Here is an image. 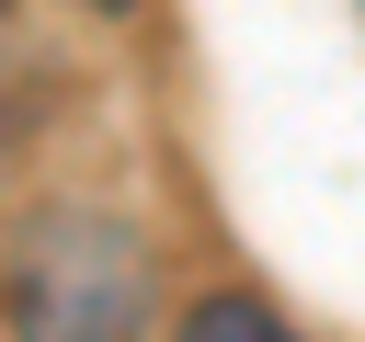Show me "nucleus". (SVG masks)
Returning a JSON list of instances; mask_svg holds the SVG:
<instances>
[{
	"label": "nucleus",
	"mask_w": 365,
	"mask_h": 342,
	"mask_svg": "<svg viewBox=\"0 0 365 342\" xmlns=\"http://www.w3.org/2000/svg\"><path fill=\"white\" fill-rule=\"evenodd\" d=\"M148 319V251L103 205H57L11 251V331L23 342H137Z\"/></svg>",
	"instance_id": "f257e3e1"
},
{
	"label": "nucleus",
	"mask_w": 365,
	"mask_h": 342,
	"mask_svg": "<svg viewBox=\"0 0 365 342\" xmlns=\"http://www.w3.org/2000/svg\"><path fill=\"white\" fill-rule=\"evenodd\" d=\"M182 342H297L262 296H240V285H217V296H194L182 308Z\"/></svg>",
	"instance_id": "f03ea898"
},
{
	"label": "nucleus",
	"mask_w": 365,
	"mask_h": 342,
	"mask_svg": "<svg viewBox=\"0 0 365 342\" xmlns=\"http://www.w3.org/2000/svg\"><path fill=\"white\" fill-rule=\"evenodd\" d=\"M80 11H137V0H80Z\"/></svg>",
	"instance_id": "7ed1b4c3"
}]
</instances>
